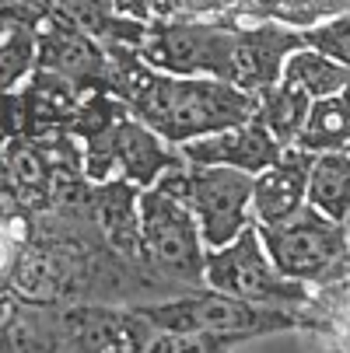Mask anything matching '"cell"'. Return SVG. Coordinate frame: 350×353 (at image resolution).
Returning <instances> with one entry per match:
<instances>
[{
	"label": "cell",
	"mask_w": 350,
	"mask_h": 353,
	"mask_svg": "<svg viewBox=\"0 0 350 353\" xmlns=\"http://www.w3.org/2000/svg\"><path fill=\"white\" fill-rule=\"evenodd\" d=\"M260 238L270 252L273 266L298 287H333L350 280V234L347 224H336L312 207L298 217L260 228Z\"/></svg>",
	"instance_id": "cell-3"
},
{
	"label": "cell",
	"mask_w": 350,
	"mask_h": 353,
	"mask_svg": "<svg viewBox=\"0 0 350 353\" xmlns=\"http://www.w3.org/2000/svg\"><path fill=\"white\" fill-rule=\"evenodd\" d=\"M179 154L186 158V165H200V168H228V172H242L249 179L263 175L270 165L280 161L284 147L270 137V130L253 116L242 126L211 133L204 140H193L186 147H179Z\"/></svg>",
	"instance_id": "cell-10"
},
{
	"label": "cell",
	"mask_w": 350,
	"mask_h": 353,
	"mask_svg": "<svg viewBox=\"0 0 350 353\" xmlns=\"http://www.w3.org/2000/svg\"><path fill=\"white\" fill-rule=\"evenodd\" d=\"M312 105L315 102L302 88L280 81V84H273L270 91H263L256 98V119L270 130V137L284 150H291V147H298V140H302V133H305V123L312 116Z\"/></svg>",
	"instance_id": "cell-13"
},
{
	"label": "cell",
	"mask_w": 350,
	"mask_h": 353,
	"mask_svg": "<svg viewBox=\"0 0 350 353\" xmlns=\"http://www.w3.org/2000/svg\"><path fill=\"white\" fill-rule=\"evenodd\" d=\"M347 234H350V221H347Z\"/></svg>",
	"instance_id": "cell-25"
},
{
	"label": "cell",
	"mask_w": 350,
	"mask_h": 353,
	"mask_svg": "<svg viewBox=\"0 0 350 353\" xmlns=\"http://www.w3.org/2000/svg\"><path fill=\"white\" fill-rule=\"evenodd\" d=\"M245 343L207 332H158L147 353H238Z\"/></svg>",
	"instance_id": "cell-20"
},
{
	"label": "cell",
	"mask_w": 350,
	"mask_h": 353,
	"mask_svg": "<svg viewBox=\"0 0 350 353\" xmlns=\"http://www.w3.org/2000/svg\"><path fill=\"white\" fill-rule=\"evenodd\" d=\"M158 329L140 308L84 305L64 315V343L70 353H147Z\"/></svg>",
	"instance_id": "cell-9"
},
{
	"label": "cell",
	"mask_w": 350,
	"mask_h": 353,
	"mask_svg": "<svg viewBox=\"0 0 350 353\" xmlns=\"http://www.w3.org/2000/svg\"><path fill=\"white\" fill-rule=\"evenodd\" d=\"M312 161H315V154H309L302 147H291L280 154L277 165H270L263 175L253 179V221H256V228H277L309 207Z\"/></svg>",
	"instance_id": "cell-11"
},
{
	"label": "cell",
	"mask_w": 350,
	"mask_h": 353,
	"mask_svg": "<svg viewBox=\"0 0 350 353\" xmlns=\"http://www.w3.org/2000/svg\"><path fill=\"white\" fill-rule=\"evenodd\" d=\"M273 339V336H270ZM270 339H256V343H245L238 353H298L294 346H287V350H270Z\"/></svg>",
	"instance_id": "cell-22"
},
{
	"label": "cell",
	"mask_w": 350,
	"mask_h": 353,
	"mask_svg": "<svg viewBox=\"0 0 350 353\" xmlns=\"http://www.w3.org/2000/svg\"><path fill=\"white\" fill-rule=\"evenodd\" d=\"M95 210L106 238L123 252V256H140V189L126 182L98 185Z\"/></svg>",
	"instance_id": "cell-12"
},
{
	"label": "cell",
	"mask_w": 350,
	"mask_h": 353,
	"mask_svg": "<svg viewBox=\"0 0 350 353\" xmlns=\"http://www.w3.org/2000/svg\"><path fill=\"white\" fill-rule=\"evenodd\" d=\"M140 312L158 332H207L238 343L284 336L294 325H302V319L291 312L256 308V305H245V301L224 297L217 290H200V294L158 301V305H140Z\"/></svg>",
	"instance_id": "cell-6"
},
{
	"label": "cell",
	"mask_w": 350,
	"mask_h": 353,
	"mask_svg": "<svg viewBox=\"0 0 350 353\" xmlns=\"http://www.w3.org/2000/svg\"><path fill=\"white\" fill-rule=\"evenodd\" d=\"M140 259L179 283H204L207 245L196 217L162 189L140 192Z\"/></svg>",
	"instance_id": "cell-7"
},
{
	"label": "cell",
	"mask_w": 350,
	"mask_h": 353,
	"mask_svg": "<svg viewBox=\"0 0 350 353\" xmlns=\"http://www.w3.org/2000/svg\"><path fill=\"white\" fill-rule=\"evenodd\" d=\"M155 189L175 196L196 217L207 252L231 245L242 231L256 224L253 221V179L242 172L179 165Z\"/></svg>",
	"instance_id": "cell-5"
},
{
	"label": "cell",
	"mask_w": 350,
	"mask_h": 353,
	"mask_svg": "<svg viewBox=\"0 0 350 353\" xmlns=\"http://www.w3.org/2000/svg\"><path fill=\"white\" fill-rule=\"evenodd\" d=\"M253 14H260L263 21H277L291 32H309L322 21H333V18H343L350 14V4H312V0H305V4H298V0H291V4H263V8H249Z\"/></svg>",
	"instance_id": "cell-17"
},
{
	"label": "cell",
	"mask_w": 350,
	"mask_h": 353,
	"mask_svg": "<svg viewBox=\"0 0 350 353\" xmlns=\"http://www.w3.org/2000/svg\"><path fill=\"white\" fill-rule=\"evenodd\" d=\"M305 46L315 49L319 57L340 63L343 70H350V14L343 18H333V21H322L309 32H302Z\"/></svg>",
	"instance_id": "cell-19"
},
{
	"label": "cell",
	"mask_w": 350,
	"mask_h": 353,
	"mask_svg": "<svg viewBox=\"0 0 350 353\" xmlns=\"http://www.w3.org/2000/svg\"><path fill=\"white\" fill-rule=\"evenodd\" d=\"M298 147L309 150V154H343V150H350V88L312 105V116Z\"/></svg>",
	"instance_id": "cell-15"
},
{
	"label": "cell",
	"mask_w": 350,
	"mask_h": 353,
	"mask_svg": "<svg viewBox=\"0 0 350 353\" xmlns=\"http://www.w3.org/2000/svg\"><path fill=\"white\" fill-rule=\"evenodd\" d=\"M309 207L336 224L350 221V150L315 154L309 175Z\"/></svg>",
	"instance_id": "cell-14"
},
{
	"label": "cell",
	"mask_w": 350,
	"mask_h": 353,
	"mask_svg": "<svg viewBox=\"0 0 350 353\" xmlns=\"http://www.w3.org/2000/svg\"><path fill=\"white\" fill-rule=\"evenodd\" d=\"M284 81L294 84V88H302L312 102H326V98L343 94L350 88V70H343L340 63L319 57L315 49L305 46V49H298V53L287 60Z\"/></svg>",
	"instance_id": "cell-16"
},
{
	"label": "cell",
	"mask_w": 350,
	"mask_h": 353,
	"mask_svg": "<svg viewBox=\"0 0 350 353\" xmlns=\"http://www.w3.org/2000/svg\"><path fill=\"white\" fill-rule=\"evenodd\" d=\"M32 60H35V46H32V39L14 35L11 42H0V91L14 88V84L32 70Z\"/></svg>",
	"instance_id": "cell-21"
},
{
	"label": "cell",
	"mask_w": 350,
	"mask_h": 353,
	"mask_svg": "<svg viewBox=\"0 0 350 353\" xmlns=\"http://www.w3.org/2000/svg\"><path fill=\"white\" fill-rule=\"evenodd\" d=\"M11 263V234H8V224L0 221V270Z\"/></svg>",
	"instance_id": "cell-23"
},
{
	"label": "cell",
	"mask_w": 350,
	"mask_h": 353,
	"mask_svg": "<svg viewBox=\"0 0 350 353\" xmlns=\"http://www.w3.org/2000/svg\"><path fill=\"white\" fill-rule=\"evenodd\" d=\"M238 21L172 18L151 21L137 49L144 67L172 77H211L235 88Z\"/></svg>",
	"instance_id": "cell-2"
},
{
	"label": "cell",
	"mask_w": 350,
	"mask_h": 353,
	"mask_svg": "<svg viewBox=\"0 0 350 353\" xmlns=\"http://www.w3.org/2000/svg\"><path fill=\"white\" fill-rule=\"evenodd\" d=\"M116 91L126 112L172 147L242 126L256 116V98L211 77H172L144 67L140 57L116 60Z\"/></svg>",
	"instance_id": "cell-1"
},
{
	"label": "cell",
	"mask_w": 350,
	"mask_h": 353,
	"mask_svg": "<svg viewBox=\"0 0 350 353\" xmlns=\"http://www.w3.org/2000/svg\"><path fill=\"white\" fill-rule=\"evenodd\" d=\"M179 165H186L179 147L165 143L158 133H151L133 116L119 119L113 130L88 140V175L98 185L126 182L147 192Z\"/></svg>",
	"instance_id": "cell-8"
},
{
	"label": "cell",
	"mask_w": 350,
	"mask_h": 353,
	"mask_svg": "<svg viewBox=\"0 0 350 353\" xmlns=\"http://www.w3.org/2000/svg\"><path fill=\"white\" fill-rule=\"evenodd\" d=\"M8 35V25H4V18H0V39H4Z\"/></svg>",
	"instance_id": "cell-24"
},
{
	"label": "cell",
	"mask_w": 350,
	"mask_h": 353,
	"mask_svg": "<svg viewBox=\"0 0 350 353\" xmlns=\"http://www.w3.org/2000/svg\"><path fill=\"white\" fill-rule=\"evenodd\" d=\"M4 168H8V179H11V185L21 192V196H42L46 189H49V161L42 158V150H35L32 143H14L11 147V154H8V161H4Z\"/></svg>",
	"instance_id": "cell-18"
},
{
	"label": "cell",
	"mask_w": 350,
	"mask_h": 353,
	"mask_svg": "<svg viewBox=\"0 0 350 353\" xmlns=\"http://www.w3.org/2000/svg\"><path fill=\"white\" fill-rule=\"evenodd\" d=\"M204 287L217 290L224 297L245 301V305L270 308V312H291V315H298L302 308L312 305V290L291 283L273 266L256 224L249 231H242L231 245L207 252Z\"/></svg>",
	"instance_id": "cell-4"
}]
</instances>
